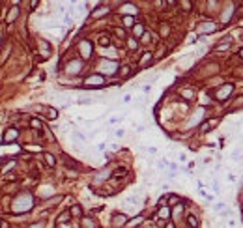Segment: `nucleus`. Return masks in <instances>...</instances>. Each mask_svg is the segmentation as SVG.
<instances>
[{
    "instance_id": "nucleus-36",
    "label": "nucleus",
    "mask_w": 243,
    "mask_h": 228,
    "mask_svg": "<svg viewBox=\"0 0 243 228\" xmlns=\"http://www.w3.org/2000/svg\"><path fill=\"white\" fill-rule=\"evenodd\" d=\"M241 211H243V204H241Z\"/></svg>"
},
{
    "instance_id": "nucleus-17",
    "label": "nucleus",
    "mask_w": 243,
    "mask_h": 228,
    "mask_svg": "<svg viewBox=\"0 0 243 228\" xmlns=\"http://www.w3.org/2000/svg\"><path fill=\"white\" fill-rule=\"evenodd\" d=\"M123 26H133V17L125 15V17H123Z\"/></svg>"
},
{
    "instance_id": "nucleus-25",
    "label": "nucleus",
    "mask_w": 243,
    "mask_h": 228,
    "mask_svg": "<svg viewBox=\"0 0 243 228\" xmlns=\"http://www.w3.org/2000/svg\"><path fill=\"white\" fill-rule=\"evenodd\" d=\"M230 47V41H226V43H222V45H217V51L221 53V51H226Z\"/></svg>"
},
{
    "instance_id": "nucleus-5",
    "label": "nucleus",
    "mask_w": 243,
    "mask_h": 228,
    "mask_svg": "<svg viewBox=\"0 0 243 228\" xmlns=\"http://www.w3.org/2000/svg\"><path fill=\"white\" fill-rule=\"evenodd\" d=\"M81 53H82V56L84 58H90V54H92V45L88 41H82L81 43Z\"/></svg>"
},
{
    "instance_id": "nucleus-35",
    "label": "nucleus",
    "mask_w": 243,
    "mask_h": 228,
    "mask_svg": "<svg viewBox=\"0 0 243 228\" xmlns=\"http://www.w3.org/2000/svg\"><path fill=\"white\" fill-rule=\"evenodd\" d=\"M241 69H243V68H241ZM240 75H241V77H243V71H241V73H240Z\"/></svg>"
},
{
    "instance_id": "nucleus-23",
    "label": "nucleus",
    "mask_w": 243,
    "mask_h": 228,
    "mask_svg": "<svg viewBox=\"0 0 243 228\" xmlns=\"http://www.w3.org/2000/svg\"><path fill=\"white\" fill-rule=\"evenodd\" d=\"M135 34H137V36L144 34V26H142V25H137V26H135Z\"/></svg>"
},
{
    "instance_id": "nucleus-14",
    "label": "nucleus",
    "mask_w": 243,
    "mask_h": 228,
    "mask_svg": "<svg viewBox=\"0 0 243 228\" xmlns=\"http://www.w3.org/2000/svg\"><path fill=\"white\" fill-rule=\"evenodd\" d=\"M150 60H152V53H144V56H142V60H140V66H146Z\"/></svg>"
},
{
    "instance_id": "nucleus-3",
    "label": "nucleus",
    "mask_w": 243,
    "mask_h": 228,
    "mask_svg": "<svg viewBox=\"0 0 243 228\" xmlns=\"http://www.w3.org/2000/svg\"><path fill=\"white\" fill-rule=\"evenodd\" d=\"M217 30V25L212 21H208V23H200L198 25V32H202V34H209V32H215Z\"/></svg>"
},
{
    "instance_id": "nucleus-21",
    "label": "nucleus",
    "mask_w": 243,
    "mask_h": 228,
    "mask_svg": "<svg viewBox=\"0 0 243 228\" xmlns=\"http://www.w3.org/2000/svg\"><path fill=\"white\" fill-rule=\"evenodd\" d=\"M127 174V168H123V167H120L116 172H114V176H125Z\"/></svg>"
},
{
    "instance_id": "nucleus-6",
    "label": "nucleus",
    "mask_w": 243,
    "mask_h": 228,
    "mask_svg": "<svg viewBox=\"0 0 243 228\" xmlns=\"http://www.w3.org/2000/svg\"><path fill=\"white\" fill-rule=\"evenodd\" d=\"M122 11H123V13H125V11H127V13H131V15H135V13H137V6H135V4H123V6H122Z\"/></svg>"
},
{
    "instance_id": "nucleus-32",
    "label": "nucleus",
    "mask_w": 243,
    "mask_h": 228,
    "mask_svg": "<svg viewBox=\"0 0 243 228\" xmlns=\"http://www.w3.org/2000/svg\"><path fill=\"white\" fill-rule=\"evenodd\" d=\"M32 228H43V223H39V225H38V226H36V225H34V226H32Z\"/></svg>"
},
{
    "instance_id": "nucleus-12",
    "label": "nucleus",
    "mask_w": 243,
    "mask_h": 228,
    "mask_svg": "<svg viewBox=\"0 0 243 228\" xmlns=\"http://www.w3.org/2000/svg\"><path fill=\"white\" fill-rule=\"evenodd\" d=\"M123 223H125V215H120V213L114 215V225L120 226V225H123Z\"/></svg>"
},
{
    "instance_id": "nucleus-31",
    "label": "nucleus",
    "mask_w": 243,
    "mask_h": 228,
    "mask_svg": "<svg viewBox=\"0 0 243 228\" xmlns=\"http://www.w3.org/2000/svg\"><path fill=\"white\" fill-rule=\"evenodd\" d=\"M129 47H131V49H135V47H137V41H133V39H129Z\"/></svg>"
},
{
    "instance_id": "nucleus-2",
    "label": "nucleus",
    "mask_w": 243,
    "mask_h": 228,
    "mask_svg": "<svg viewBox=\"0 0 243 228\" xmlns=\"http://www.w3.org/2000/svg\"><path fill=\"white\" fill-rule=\"evenodd\" d=\"M84 86L88 88H95V86H103V77L101 75H92L84 81Z\"/></svg>"
},
{
    "instance_id": "nucleus-20",
    "label": "nucleus",
    "mask_w": 243,
    "mask_h": 228,
    "mask_svg": "<svg viewBox=\"0 0 243 228\" xmlns=\"http://www.w3.org/2000/svg\"><path fill=\"white\" fill-rule=\"evenodd\" d=\"M230 15H232V8H228V10L225 11V15H222V23H226L230 19Z\"/></svg>"
},
{
    "instance_id": "nucleus-8",
    "label": "nucleus",
    "mask_w": 243,
    "mask_h": 228,
    "mask_svg": "<svg viewBox=\"0 0 243 228\" xmlns=\"http://www.w3.org/2000/svg\"><path fill=\"white\" fill-rule=\"evenodd\" d=\"M81 68H82L81 62H73V64H69V69H67V71H69V73H79Z\"/></svg>"
},
{
    "instance_id": "nucleus-10",
    "label": "nucleus",
    "mask_w": 243,
    "mask_h": 228,
    "mask_svg": "<svg viewBox=\"0 0 243 228\" xmlns=\"http://www.w3.org/2000/svg\"><path fill=\"white\" fill-rule=\"evenodd\" d=\"M13 139H17V131H15V129H11L8 135H4V144H8L10 140H13Z\"/></svg>"
},
{
    "instance_id": "nucleus-28",
    "label": "nucleus",
    "mask_w": 243,
    "mask_h": 228,
    "mask_svg": "<svg viewBox=\"0 0 243 228\" xmlns=\"http://www.w3.org/2000/svg\"><path fill=\"white\" fill-rule=\"evenodd\" d=\"M109 38H101V39H99V45H103V47H105V45H109Z\"/></svg>"
},
{
    "instance_id": "nucleus-16",
    "label": "nucleus",
    "mask_w": 243,
    "mask_h": 228,
    "mask_svg": "<svg viewBox=\"0 0 243 228\" xmlns=\"http://www.w3.org/2000/svg\"><path fill=\"white\" fill-rule=\"evenodd\" d=\"M107 11H109V10H107V8H99L97 11H94V17H101V15H105Z\"/></svg>"
},
{
    "instance_id": "nucleus-27",
    "label": "nucleus",
    "mask_w": 243,
    "mask_h": 228,
    "mask_svg": "<svg viewBox=\"0 0 243 228\" xmlns=\"http://www.w3.org/2000/svg\"><path fill=\"white\" fill-rule=\"evenodd\" d=\"M71 213H73L75 217H79V215H81V208H79V206H75L73 210H71Z\"/></svg>"
},
{
    "instance_id": "nucleus-24",
    "label": "nucleus",
    "mask_w": 243,
    "mask_h": 228,
    "mask_svg": "<svg viewBox=\"0 0 243 228\" xmlns=\"http://www.w3.org/2000/svg\"><path fill=\"white\" fill-rule=\"evenodd\" d=\"M159 215H161V217H163V219H166V217H168V215H170V211H168V208H163V210H161V211H159Z\"/></svg>"
},
{
    "instance_id": "nucleus-30",
    "label": "nucleus",
    "mask_w": 243,
    "mask_h": 228,
    "mask_svg": "<svg viewBox=\"0 0 243 228\" xmlns=\"http://www.w3.org/2000/svg\"><path fill=\"white\" fill-rule=\"evenodd\" d=\"M131 99H133V97H131V96H129V94H127V96H123V99H122V101H123V103H129V101H131Z\"/></svg>"
},
{
    "instance_id": "nucleus-26",
    "label": "nucleus",
    "mask_w": 243,
    "mask_h": 228,
    "mask_svg": "<svg viewBox=\"0 0 243 228\" xmlns=\"http://www.w3.org/2000/svg\"><path fill=\"white\" fill-rule=\"evenodd\" d=\"M226 208V204L225 202H219V204H215V211H222Z\"/></svg>"
},
{
    "instance_id": "nucleus-18",
    "label": "nucleus",
    "mask_w": 243,
    "mask_h": 228,
    "mask_svg": "<svg viewBox=\"0 0 243 228\" xmlns=\"http://www.w3.org/2000/svg\"><path fill=\"white\" fill-rule=\"evenodd\" d=\"M30 125H32L34 129H41V122L36 120V118H34V120H30Z\"/></svg>"
},
{
    "instance_id": "nucleus-9",
    "label": "nucleus",
    "mask_w": 243,
    "mask_h": 228,
    "mask_svg": "<svg viewBox=\"0 0 243 228\" xmlns=\"http://www.w3.org/2000/svg\"><path fill=\"white\" fill-rule=\"evenodd\" d=\"M45 116L49 118V120H56V118H58V111H56V109H53V107H49V109H47V114H45Z\"/></svg>"
},
{
    "instance_id": "nucleus-22",
    "label": "nucleus",
    "mask_w": 243,
    "mask_h": 228,
    "mask_svg": "<svg viewBox=\"0 0 243 228\" xmlns=\"http://www.w3.org/2000/svg\"><path fill=\"white\" fill-rule=\"evenodd\" d=\"M200 127H202V131H204V133H208V131H212V125H209V122H204V124H202V125H200Z\"/></svg>"
},
{
    "instance_id": "nucleus-4",
    "label": "nucleus",
    "mask_w": 243,
    "mask_h": 228,
    "mask_svg": "<svg viewBox=\"0 0 243 228\" xmlns=\"http://www.w3.org/2000/svg\"><path fill=\"white\" fill-rule=\"evenodd\" d=\"M232 88H234L232 84H225V86H222V88L217 92V99H221V101H222V99H226V96L232 92Z\"/></svg>"
},
{
    "instance_id": "nucleus-34",
    "label": "nucleus",
    "mask_w": 243,
    "mask_h": 228,
    "mask_svg": "<svg viewBox=\"0 0 243 228\" xmlns=\"http://www.w3.org/2000/svg\"><path fill=\"white\" fill-rule=\"evenodd\" d=\"M166 228H174V226H172V225H168V226H166Z\"/></svg>"
},
{
    "instance_id": "nucleus-11",
    "label": "nucleus",
    "mask_w": 243,
    "mask_h": 228,
    "mask_svg": "<svg viewBox=\"0 0 243 228\" xmlns=\"http://www.w3.org/2000/svg\"><path fill=\"white\" fill-rule=\"evenodd\" d=\"M45 163L49 165V167H54V165H56V159H54V155H51V153H45Z\"/></svg>"
},
{
    "instance_id": "nucleus-19",
    "label": "nucleus",
    "mask_w": 243,
    "mask_h": 228,
    "mask_svg": "<svg viewBox=\"0 0 243 228\" xmlns=\"http://www.w3.org/2000/svg\"><path fill=\"white\" fill-rule=\"evenodd\" d=\"M69 211H66V213H62L60 215V219H58V221H60V223H67V221H69Z\"/></svg>"
},
{
    "instance_id": "nucleus-29",
    "label": "nucleus",
    "mask_w": 243,
    "mask_h": 228,
    "mask_svg": "<svg viewBox=\"0 0 243 228\" xmlns=\"http://www.w3.org/2000/svg\"><path fill=\"white\" fill-rule=\"evenodd\" d=\"M183 96H185V97H193L194 92H193V90H185V92H183Z\"/></svg>"
},
{
    "instance_id": "nucleus-15",
    "label": "nucleus",
    "mask_w": 243,
    "mask_h": 228,
    "mask_svg": "<svg viewBox=\"0 0 243 228\" xmlns=\"http://www.w3.org/2000/svg\"><path fill=\"white\" fill-rule=\"evenodd\" d=\"M17 13H19V11H17V8H13V10L10 11V15H8V23H11V21H13V19L17 17Z\"/></svg>"
},
{
    "instance_id": "nucleus-33",
    "label": "nucleus",
    "mask_w": 243,
    "mask_h": 228,
    "mask_svg": "<svg viewBox=\"0 0 243 228\" xmlns=\"http://www.w3.org/2000/svg\"><path fill=\"white\" fill-rule=\"evenodd\" d=\"M240 56H241V58H243V49H241V51H240Z\"/></svg>"
},
{
    "instance_id": "nucleus-7",
    "label": "nucleus",
    "mask_w": 243,
    "mask_h": 228,
    "mask_svg": "<svg viewBox=\"0 0 243 228\" xmlns=\"http://www.w3.org/2000/svg\"><path fill=\"white\" fill-rule=\"evenodd\" d=\"M71 139L77 140V142H86V137L82 135V133H79V131H73V133H71Z\"/></svg>"
},
{
    "instance_id": "nucleus-13",
    "label": "nucleus",
    "mask_w": 243,
    "mask_h": 228,
    "mask_svg": "<svg viewBox=\"0 0 243 228\" xmlns=\"http://www.w3.org/2000/svg\"><path fill=\"white\" fill-rule=\"evenodd\" d=\"M187 223H189V226H193V228L198 226V221H196V217H194V215H189V217H187Z\"/></svg>"
},
{
    "instance_id": "nucleus-1",
    "label": "nucleus",
    "mask_w": 243,
    "mask_h": 228,
    "mask_svg": "<svg viewBox=\"0 0 243 228\" xmlns=\"http://www.w3.org/2000/svg\"><path fill=\"white\" fill-rule=\"evenodd\" d=\"M99 69H101L103 73H107V75H112V73L118 69V64H116V62H107V60H103L101 64H99Z\"/></svg>"
}]
</instances>
